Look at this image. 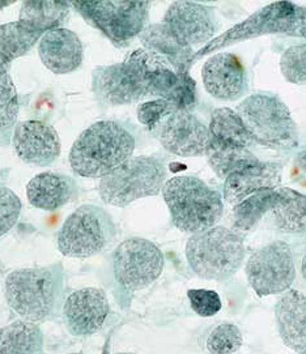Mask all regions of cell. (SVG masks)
<instances>
[{"mask_svg": "<svg viewBox=\"0 0 306 354\" xmlns=\"http://www.w3.org/2000/svg\"><path fill=\"white\" fill-rule=\"evenodd\" d=\"M280 70L288 83L306 85V44L294 45L282 53Z\"/></svg>", "mask_w": 306, "mask_h": 354, "instance_id": "cell-32", "label": "cell"}, {"mask_svg": "<svg viewBox=\"0 0 306 354\" xmlns=\"http://www.w3.org/2000/svg\"><path fill=\"white\" fill-rule=\"evenodd\" d=\"M185 254L188 267L200 279L223 283L241 268L246 248L240 233L225 226H213L191 234Z\"/></svg>", "mask_w": 306, "mask_h": 354, "instance_id": "cell-4", "label": "cell"}, {"mask_svg": "<svg viewBox=\"0 0 306 354\" xmlns=\"http://www.w3.org/2000/svg\"><path fill=\"white\" fill-rule=\"evenodd\" d=\"M280 201L271 216L279 232L292 236L306 234V195L289 187H279Z\"/></svg>", "mask_w": 306, "mask_h": 354, "instance_id": "cell-23", "label": "cell"}, {"mask_svg": "<svg viewBox=\"0 0 306 354\" xmlns=\"http://www.w3.org/2000/svg\"><path fill=\"white\" fill-rule=\"evenodd\" d=\"M26 198L35 208L57 211L78 199L79 186L75 179L58 173H41L26 185Z\"/></svg>", "mask_w": 306, "mask_h": 354, "instance_id": "cell-20", "label": "cell"}, {"mask_svg": "<svg viewBox=\"0 0 306 354\" xmlns=\"http://www.w3.org/2000/svg\"><path fill=\"white\" fill-rule=\"evenodd\" d=\"M12 145L17 157L28 165L50 166L60 154L58 132L39 120H24L15 126Z\"/></svg>", "mask_w": 306, "mask_h": 354, "instance_id": "cell-16", "label": "cell"}, {"mask_svg": "<svg viewBox=\"0 0 306 354\" xmlns=\"http://www.w3.org/2000/svg\"><path fill=\"white\" fill-rule=\"evenodd\" d=\"M275 319L285 346L294 352L306 349V295L289 289L275 306Z\"/></svg>", "mask_w": 306, "mask_h": 354, "instance_id": "cell-21", "label": "cell"}, {"mask_svg": "<svg viewBox=\"0 0 306 354\" xmlns=\"http://www.w3.org/2000/svg\"><path fill=\"white\" fill-rule=\"evenodd\" d=\"M19 110V95L11 75L7 72L0 76V132L11 130L17 124Z\"/></svg>", "mask_w": 306, "mask_h": 354, "instance_id": "cell-31", "label": "cell"}, {"mask_svg": "<svg viewBox=\"0 0 306 354\" xmlns=\"http://www.w3.org/2000/svg\"><path fill=\"white\" fill-rule=\"evenodd\" d=\"M66 274L62 263L23 268L8 273L4 297L12 310L26 322L57 318L64 302Z\"/></svg>", "mask_w": 306, "mask_h": 354, "instance_id": "cell-1", "label": "cell"}, {"mask_svg": "<svg viewBox=\"0 0 306 354\" xmlns=\"http://www.w3.org/2000/svg\"><path fill=\"white\" fill-rule=\"evenodd\" d=\"M161 192L172 223L183 233L195 234L211 229L223 217V195L198 177L170 178Z\"/></svg>", "mask_w": 306, "mask_h": 354, "instance_id": "cell-3", "label": "cell"}, {"mask_svg": "<svg viewBox=\"0 0 306 354\" xmlns=\"http://www.w3.org/2000/svg\"><path fill=\"white\" fill-rule=\"evenodd\" d=\"M117 238V226L104 208L84 204L71 213L57 236L59 252L67 258H91Z\"/></svg>", "mask_w": 306, "mask_h": 354, "instance_id": "cell-7", "label": "cell"}, {"mask_svg": "<svg viewBox=\"0 0 306 354\" xmlns=\"http://www.w3.org/2000/svg\"><path fill=\"white\" fill-rule=\"evenodd\" d=\"M280 201L278 189L262 191L245 201L233 205L232 226L237 233H247L259 224V221L272 211Z\"/></svg>", "mask_w": 306, "mask_h": 354, "instance_id": "cell-27", "label": "cell"}, {"mask_svg": "<svg viewBox=\"0 0 306 354\" xmlns=\"http://www.w3.org/2000/svg\"><path fill=\"white\" fill-rule=\"evenodd\" d=\"M301 273H303V279H304L306 285V254L303 258V261H301Z\"/></svg>", "mask_w": 306, "mask_h": 354, "instance_id": "cell-39", "label": "cell"}, {"mask_svg": "<svg viewBox=\"0 0 306 354\" xmlns=\"http://www.w3.org/2000/svg\"><path fill=\"white\" fill-rule=\"evenodd\" d=\"M188 298L194 313L203 318L216 315L223 307L220 295L210 289H190Z\"/></svg>", "mask_w": 306, "mask_h": 354, "instance_id": "cell-35", "label": "cell"}, {"mask_svg": "<svg viewBox=\"0 0 306 354\" xmlns=\"http://www.w3.org/2000/svg\"><path fill=\"white\" fill-rule=\"evenodd\" d=\"M44 35L20 21L0 25V55L11 64L13 60L26 55Z\"/></svg>", "mask_w": 306, "mask_h": 354, "instance_id": "cell-28", "label": "cell"}, {"mask_svg": "<svg viewBox=\"0 0 306 354\" xmlns=\"http://www.w3.org/2000/svg\"><path fill=\"white\" fill-rule=\"evenodd\" d=\"M298 354H306V349H304V351H301V352H298Z\"/></svg>", "mask_w": 306, "mask_h": 354, "instance_id": "cell-41", "label": "cell"}, {"mask_svg": "<svg viewBox=\"0 0 306 354\" xmlns=\"http://www.w3.org/2000/svg\"><path fill=\"white\" fill-rule=\"evenodd\" d=\"M15 1H0V10H3V8H6V7H8V6H12Z\"/></svg>", "mask_w": 306, "mask_h": 354, "instance_id": "cell-40", "label": "cell"}, {"mask_svg": "<svg viewBox=\"0 0 306 354\" xmlns=\"http://www.w3.org/2000/svg\"><path fill=\"white\" fill-rule=\"evenodd\" d=\"M8 68H10V64H8L6 60L3 59V57L0 55V76L4 75V73H7Z\"/></svg>", "mask_w": 306, "mask_h": 354, "instance_id": "cell-38", "label": "cell"}, {"mask_svg": "<svg viewBox=\"0 0 306 354\" xmlns=\"http://www.w3.org/2000/svg\"><path fill=\"white\" fill-rule=\"evenodd\" d=\"M44 332L37 323L16 320L0 330V354L44 353Z\"/></svg>", "mask_w": 306, "mask_h": 354, "instance_id": "cell-25", "label": "cell"}, {"mask_svg": "<svg viewBox=\"0 0 306 354\" xmlns=\"http://www.w3.org/2000/svg\"><path fill=\"white\" fill-rule=\"evenodd\" d=\"M177 111L176 106L166 100H150L138 106V119L151 132L157 130L165 118Z\"/></svg>", "mask_w": 306, "mask_h": 354, "instance_id": "cell-33", "label": "cell"}, {"mask_svg": "<svg viewBox=\"0 0 306 354\" xmlns=\"http://www.w3.org/2000/svg\"><path fill=\"white\" fill-rule=\"evenodd\" d=\"M38 55L48 71L67 75L82 66L84 48L75 32L58 28L48 30L39 39Z\"/></svg>", "mask_w": 306, "mask_h": 354, "instance_id": "cell-18", "label": "cell"}, {"mask_svg": "<svg viewBox=\"0 0 306 354\" xmlns=\"http://www.w3.org/2000/svg\"><path fill=\"white\" fill-rule=\"evenodd\" d=\"M201 80L206 91L220 101H237L246 93V72L231 53H219L208 58L201 70Z\"/></svg>", "mask_w": 306, "mask_h": 354, "instance_id": "cell-17", "label": "cell"}, {"mask_svg": "<svg viewBox=\"0 0 306 354\" xmlns=\"http://www.w3.org/2000/svg\"><path fill=\"white\" fill-rule=\"evenodd\" d=\"M154 133L165 151L179 157L204 156L210 142L208 127L185 110H177L165 118Z\"/></svg>", "mask_w": 306, "mask_h": 354, "instance_id": "cell-12", "label": "cell"}, {"mask_svg": "<svg viewBox=\"0 0 306 354\" xmlns=\"http://www.w3.org/2000/svg\"><path fill=\"white\" fill-rule=\"evenodd\" d=\"M116 354H134V353H116Z\"/></svg>", "mask_w": 306, "mask_h": 354, "instance_id": "cell-42", "label": "cell"}, {"mask_svg": "<svg viewBox=\"0 0 306 354\" xmlns=\"http://www.w3.org/2000/svg\"><path fill=\"white\" fill-rule=\"evenodd\" d=\"M204 156L207 157V161L215 174L222 179L259 162L255 154L250 152L247 148L219 142L212 139L211 136Z\"/></svg>", "mask_w": 306, "mask_h": 354, "instance_id": "cell-26", "label": "cell"}, {"mask_svg": "<svg viewBox=\"0 0 306 354\" xmlns=\"http://www.w3.org/2000/svg\"><path fill=\"white\" fill-rule=\"evenodd\" d=\"M241 330L233 323H220L210 332L206 346L211 354H235L242 346Z\"/></svg>", "mask_w": 306, "mask_h": 354, "instance_id": "cell-30", "label": "cell"}, {"mask_svg": "<svg viewBox=\"0 0 306 354\" xmlns=\"http://www.w3.org/2000/svg\"><path fill=\"white\" fill-rule=\"evenodd\" d=\"M163 24L190 48L211 42L217 29L212 8L195 1H173Z\"/></svg>", "mask_w": 306, "mask_h": 354, "instance_id": "cell-15", "label": "cell"}, {"mask_svg": "<svg viewBox=\"0 0 306 354\" xmlns=\"http://www.w3.org/2000/svg\"><path fill=\"white\" fill-rule=\"evenodd\" d=\"M208 130L212 139L219 142L233 144L247 149L254 144L240 115L229 107H219L212 111Z\"/></svg>", "mask_w": 306, "mask_h": 354, "instance_id": "cell-29", "label": "cell"}, {"mask_svg": "<svg viewBox=\"0 0 306 354\" xmlns=\"http://www.w3.org/2000/svg\"><path fill=\"white\" fill-rule=\"evenodd\" d=\"M247 281L259 297L282 295L296 280L292 248L284 241H273L254 251L247 259Z\"/></svg>", "mask_w": 306, "mask_h": 354, "instance_id": "cell-11", "label": "cell"}, {"mask_svg": "<svg viewBox=\"0 0 306 354\" xmlns=\"http://www.w3.org/2000/svg\"><path fill=\"white\" fill-rule=\"evenodd\" d=\"M296 6L297 4L292 1H275L264 8H260L257 12L249 16L246 20L228 29L223 35L213 38L211 42L200 48L199 51L194 53L191 58V66L213 51H219L241 41L266 35L292 36Z\"/></svg>", "mask_w": 306, "mask_h": 354, "instance_id": "cell-10", "label": "cell"}, {"mask_svg": "<svg viewBox=\"0 0 306 354\" xmlns=\"http://www.w3.org/2000/svg\"><path fill=\"white\" fill-rule=\"evenodd\" d=\"M92 91L106 106L132 105L147 100L141 77L129 62L97 67L92 76Z\"/></svg>", "mask_w": 306, "mask_h": 354, "instance_id": "cell-13", "label": "cell"}, {"mask_svg": "<svg viewBox=\"0 0 306 354\" xmlns=\"http://www.w3.org/2000/svg\"><path fill=\"white\" fill-rule=\"evenodd\" d=\"M282 166L278 162H262L249 166L225 178L223 199L235 205L262 191L282 187Z\"/></svg>", "mask_w": 306, "mask_h": 354, "instance_id": "cell-19", "label": "cell"}, {"mask_svg": "<svg viewBox=\"0 0 306 354\" xmlns=\"http://www.w3.org/2000/svg\"><path fill=\"white\" fill-rule=\"evenodd\" d=\"M72 354H79V353H72Z\"/></svg>", "mask_w": 306, "mask_h": 354, "instance_id": "cell-43", "label": "cell"}, {"mask_svg": "<svg viewBox=\"0 0 306 354\" xmlns=\"http://www.w3.org/2000/svg\"><path fill=\"white\" fill-rule=\"evenodd\" d=\"M134 135L116 120H98L82 131L72 144L70 165L82 178H101L132 157Z\"/></svg>", "mask_w": 306, "mask_h": 354, "instance_id": "cell-2", "label": "cell"}, {"mask_svg": "<svg viewBox=\"0 0 306 354\" xmlns=\"http://www.w3.org/2000/svg\"><path fill=\"white\" fill-rule=\"evenodd\" d=\"M165 182L166 167L160 158L136 156L101 178L98 194L106 204L125 208L135 201L159 195Z\"/></svg>", "mask_w": 306, "mask_h": 354, "instance_id": "cell-6", "label": "cell"}, {"mask_svg": "<svg viewBox=\"0 0 306 354\" xmlns=\"http://www.w3.org/2000/svg\"><path fill=\"white\" fill-rule=\"evenodd\" d=\"M109 314L107 295L98 288H82L72 292L62 307L64 324L73 336H92L102 330Z\"/></svg>", "mask_w": 306, "mask_h": 354, "instance_id": "cell-14", "label": "cell"}, {"mask_svg": "<svg viewBox=\"0 0 306 354\" xmlns=\"http://www.w3.org/2000/svg\"><path fill=\"white\" fill-rule=\"evenodd\" d=\"M82 19L116 46H129L135 37L147 26L151 1L104 0V1H71Z\"/></svg>", "mask_w": 306, "mask_h": 354, "instance_id": "cell-8", "label": "cell"}, {"mask_svg": "<svg viewBox=\"0 0 306 354\" xmlns=\"http://www.w3.org/2000/svg\"><path fill=\"white\" fill-rule=\"evenodd\" d=\"M165 258L160 248L145 238H129L118 245L111 258L118 286L134 293L154 283L164 271Z\"/></svg>", "mask_w": 306, "mask_h": 354, "instance_id": "cell-9", "label": "cell"}, {"mask_svg": "<svg viewBox=\"0 0 306 354\" xmlns=\"http://www.w3.org/2000/svg\"><path fill=\"white\" fill-rule=\"evenodd\" d=\"M41 354H45V353H41Z\"/></svg>", "mask_w": 306, "mask_h": 354, "instance_id": "cell-44", "label": "cell"}, {"mask_svg": "<svg viewBox=\"0 0 306 354\" xmlns=\"http://www.w3.org/2000/svg\"><path fill=\"white\" fill-rule=\"evenodd\" d=\"M235 113L254 144L278 151L298 147V132L291 110L278 95L255 93L244 98Z\"/></svg>", "mask_w": 306, "mask_h": 354, "instance_id": "cell-5", "label": "cell"}, {"mask_svg": "<svg viewBox=\"0 0 306 354\" xmlns=\"http://www.w3.org/2000/svg\"><path fill=\"white\" fill-rule=\"evenodd\" d=\"M294 37L306 38V7L296 6L294 15Z\"/></svg>", "mask_w": 306, "mask_h": 354, "instance_id": "cell-36", "label": "cell"}, {"mask_svg": "<svg viewBox=\"0 0 306 354\" xmlns=\"http://www.w3.org/2000/svg\"><path fill=\"white\" fill-rule=\"evenodd\" d=\"M71 7V1H24L19 21L33 30L46 33L62 28L70 16Z\"/></svg>", "mask_w": 306, "mask_h": 354, "instance_id": "cell-24", "label": "cell"}, {"mask_svg": "<svg viewBox=\"0 0 306 354\" xmlns=\"http://www.w3.org/2000/svg\"><path fill=\"white\" fill-rule=\"evenodd\" d=\"M138 38L143 48L164 57L178 73H188L194 55L192 48L183 44L163 23L145 26Z\"/></svg>", "mask_w": 306, "mask_h": 354, "instance_id": "cell-22", "label": "cell"}, {"mask_svg": "<svg viewBox=\"0 0 306 354\" xmlns=\"http://www.w3.org/2000/svg\"><path fill=\"white\" fill-rule=\"evenodd\" d=\"M23 203L6 186H0V236H6L20 218Z\"/></svg>", "mask_w": 306, "mask_h": 354, "instance_id": "cell-34", "label": "cell"}, {"mask_svg": "<svg viewBox=\"0 0 306 354\" xmlns=\"http://www.w3.org/2000/svg\"><path fill=\"white\" fill-rule=\"evenodd\" d=\"M296 165L298 166L304 173H306V151L297 154V157H296Z\"/></svg>", "mask_w": 306, "mask_h": 354, "instance_id": "cell-37", "label": "cell"}]
</instances>
